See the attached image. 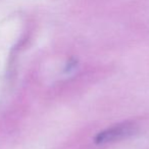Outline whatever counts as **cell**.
<instances>
[{
  "mask_svg": "<svg viewBox=\"0 0 149 149\" xmlns=\"http://www.w3.org/2000/svg\"><path fill=\"white\" fill-rule=\"evenodd\" d=\"M132 132V126L128 124L118 125L111 129H108L105 132H102L98 135L97 142L98 143H106L110 141H114L116 139H120L122 137H125Z\"/></svg>",
  "mask_w": 149,
  "mask_h": 149,
  "instance_id": "6da1fadb",
  "label": "cell"
}]
</instances>
